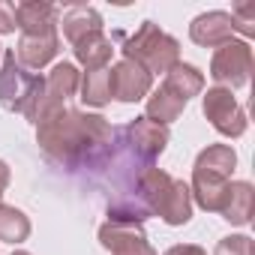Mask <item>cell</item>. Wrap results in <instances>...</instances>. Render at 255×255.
<instances>
[{"label": "cell", "mask_w": 255, "mask_h": 255, "mask_svg": "<svg viewBox=\"0 0 255 255\" xmlns=\"http://www.w3.org/2000/svg\"><path fill=\"white\" fill-rule=\"evenodd\" d=\"M234 168V153L228 147H210L207 153H201L198 165H195V192L201 207L207 210H222L225 198H228V186L225 177Z\"/></svg>", "instance_id": "obj_1"}, {"label": "cell", "mask_w": 255, "mask_h": 255, "mask_svg": "<svg viewBox=\"0 0 255 255\" xmlns=\"http://www.w3.org/2000/svg\"><path fill=\"white\" fill-rule=\"evenodd\" d=\"M126 57H129L132 63H147L150 69H159L165 72L174 60H177V42L165 33H159L150 21L126 42Z\"/></svg>", "instance_id": "obj_2"}, {"label": "cell", "mask_w": 255, "mask_h": 255, "mask_svg": "<svg viewBox=\"0 0 255 255\" xmlns=\"http://www.w3.org/2000/svg\"><path fill=\"white\" fill-rule=\"evenodd\" d=\"M42 96V81L36 75H27L18 63L15 54L9 51L3 57V69H0V102L6 108H24L30 111V105Z\"/></svg>", "instance_id": "obj_3"}, {"label": "cell", "mask_w": 255, "mask_h": 255, "mask_svg": "<svg viewBox=\"0 0 255 255\" xmlns=\"http://www.w3.org/2000/svg\"><path fill=\"white\" fill-rule=\"evenodd\" d=\"M249 69H252V51L246 42H225L216 57H213V78L231 87H240L249 81Z\"/></svg>", "instance_id": "obj_4"}, {"label": "cell", "mask_w": 255, "mask_h": 255, "mask_svg": "<svg viewBox=\"0 0 255 255\" xmlns=\"http://www.w3.org/2000/svg\"><path fill=\"white\" fill-rule=\"evenodd\" d=\"M204 114L213 120V126L225 135H240L246 129V117L240 111V105L234 102V96L228 90H210L204 96Z\"/></svg>", "instance_id": "obj_5"}, {"label": "cell", "mask_w": 255, "mask_h": 255, "mask_svg": "<svg viewBox=\"0 0 255 255\" xmlns=\"http://www.w3.org/2000/svg\"><path fill=\"white\" fill-rule=\"evenodd\" d=\"M108 81H111V96H117L123 102L141 99V93H147V87H150V75L132 60L117 63L114 72H108Z\"/></svg>", "instance_id": "obj_6"}, {"label": "cell", "mask_w": 255, "mask_h": 255, "mask_svg": "<svg viewBox=\"0 0 255 255\" xmlns=\"http://www.w3.org/2000/svg\"><path fill=\"white\" fill-rule=\"evenodd\" d=\"M102 243H105L114 255H153V249L147 246V237H144L138 228L123 225V222L105 225V228H102Z\"/></svg>", "instance_id": "obj_7"}, {"label": "cell", "mask_w": 255, "mask_h": 255, "mask_svg": "<svg viewBox=\"0 0 255 255\" xmlns=\"http://www.w3.org/2000/svg\"><path fill=\"white\" fill-rule=\"evenodd\" d=\"M231 18L225 12H210V15H201L195 18L192 24V39L198 45H225L231 42Z\"/></svg>", "instance_id": "obj_8"}, {"label": "cell", "mask_w": 255, "mask_h": 255, "mask_svg": "<svg viewBox=\"0 0 255 255\" xmlns=\"http://www.w3.org/2000/svg\"><path fill=\"white\" fill-rule=\"evenodd\" d=\"M57 51V36L54 30H45V33H24L21 45H18V57L27 63V66H42L54 57Z\"/></svg>", "instance_id": "obj_9"}, {"label": "cell", "mask_w": 255, "mask_h": 255, "mask_svg": "<svg viewBox=\"0 0 255 255\" xmlns=\"http://www.w3.org/2000/svg\"><path fill=\"white\" fill-rule=\"evenodd\" d=\"M15 18H18V27H24V33H45L54 24V6L21 3V6H15Z\"/></svg>", "instance_id": "obj_10"}, {"label": "cell", "mask_w": 255, "mask_h": 255, "mask_svg": "<svg viewBox=\"0 0 255 255\" xmlns=\"http://www.w3.org/2000/svg\"><path fill=\"white\" fill-rule=\"evenodd\" d=\"M96 30H99V15L87 6H72L63 18V33L72 42H78V39H84L87 33H96Z\"/></svg>", "instance_id": "obj_11"}, {"label": "cell", "mask_w": 255, "mask_h": 255, "mask_svg": "<svg viewBox=\"0 0 255 255\" xmlns=\"http://www.w3.org/2000/svg\"><path fill=\"white\" fill-rule=\"evenodd\" d=\"M78 48H75V54H78V60L81 63H87L90 69H99L108 57H111V42L96 30V33H87L84 39H78L75 42Z\"/></svg>", "instance_id": "obj_12"}, {"label": "cell", "mask_w": 255, "mask_h": 255, "mask_svg": "<svg viewBox=\"0 0 255 255\" xmlns=\"http://www.w3.org/2000/svg\"><path fill=\"white\" fill-rule=\"evenodd\" d=\"M165 90H171L177 99L186 102L192 93L201 90V75H198L192 66H174V69L168 72V78H165Z\"/></svg>", "instance_id": "obj_13"}, {"label": "cell", "mask_w": 255, "mask_h": 255, "mask_svg": "<svg viewBox=\"0 0 255 255\" xmlns=\"http://www.w3.org/2000/svg\"><path fill=\"white\" fill-rule=\"evenodd\" d=\"M249 207H252V189L249 183H237V186H228V198H225V219L231 222H246L249 219Z\"/></svg>", "instance_id": "obj_14"}, {"label": "cell", "mask_w": 255, "mask_h": 255, "mask_svg": "<svg viewBox=\"0 0 255 255\" xmlns=\"http://www.w3.org/2000/svg\"><path fill=\"white\" fill-rule=\"evenodd\" d=\"M183 105H186L183 99H177L171 90H165V87H162V90L150 99L147 114H150V117H156V123H168V120H174V117H177V111H180Z\"/></svg>", "instance_id": "obj_15"}, {"label": "cell", "mask_w": 255, "mask_h": 255, "mask_svg": "<svg viewBox=\"0 0 255 255\" xmlns=\"http://www.w3.org/2000/svg\"><path fill=\"white\" fill-rule=\"evenodd\" d=\"M111 96V81H108V72L105 69H90L87 78H84V102L90 105H102L105 99Z\"/></svg>", "instance_id": "obj_16"}, {"label": "cell", "mask_w": 255, "mask_h": 255, "mask_svg": "<svg viewBox=\"0 0 255 255\" xmlns=\"http://www.w3.org/2000/svg\"><path fill=\"white\" fill-rule=\"evenodd\" d=\"M75 84H78V72L69 66V63H60L54 72H51V78H48V96L51 99H66V96H72V90H75Z\"/></svg>", "instance_id": "obj_17"}, {"label": "cell", "mask_w": 255, "mask_h": 255, "mask_svg": "<svg viewBox=\"0 0 255 255\" xmlns=\"http://www.w3.org/2000/svg\"><path fill=\"white\" fill-rule=\"evenodd\" d=\"M27 231H30V225H27V219L18 213V210H12V207H0V240H21V237H27Z\"/></svg>", "instance_id": "obj_18"}, {"label": "cell", "mask_w": 255, "mask_h": 255, "mask_svg": "<svg viewBox=\"0 0 255 255\" xmlns=\"http://www.w3.org/2000/svg\"><path fill=\"white\" fill-rule=\"evenodd\" d=\"M231 27L243 30V33H252V24H255V3H240L231 15Z\"/></svg>", "instance_id": "obj_19"}, {"label": "cell", "mask_w": 255, "mask_h": 255, "mask_svg": "<svg viewBox=\"0 0 255 255\" xmlns=\"http://www.w3.org/2000/svg\"><path fill=\"white\" fill-rule=\"evenodd\" d=\"M216 255H252V243L249 237H228L219 243Z\"/></svg>", "instance_id": "obj_20"}, {"label": "cell", "mask_w": 255, "mask_h": 255, "mask_svg": "<svg viewBox=\"0 0 255 255\" xmlns=\"http://www.w3.org/2000/svg\"><path fill=\"white\" fill-rule=\"evenodd\" d=\"M18 27V18H15V6L9 3H0V33H9Z\"/></svg>", "instance_id": "obj_21"}, {"label": "cell", "mask_w": 255, "mask_h": 255, "mask_svg": "<svg viewBox=\"0 0 255 255\" xmlns=\"http://www.w3.org/2000/svg\"><path fill=\"white\" fill-rule=\"evenodd\" d=\"M168 255H204V252H201L198 246H174Z\"/></svg>", "instance_id": "obj_22"}, {"label": "cell", "mask_w": 255, "mask_h": 255, "mask_svg": "<svg viewBox=\"0 0 255 255\" xmlns=\"http://www.w3.org/2000/svg\"><path fill=\"white\" fill-rule=\"evenodd\" d=\"M3 186H6V165L0 162V192H3Z\"/></svg>", "instance_id": "obj_23"}, {"label": "cell", "mask_w": 255, "mask_h": 255, "mask_svg": "<svg viewBox=\"0 0 255 255\" xmlns=\"http://www.w3.org/2000/svg\"><path fill=\"white\" fill-rule=\"evenodd\" d=\"M15 255H27V252H15Z\"/></svg>", "instance_id": "obj_24"}]
</instances>
